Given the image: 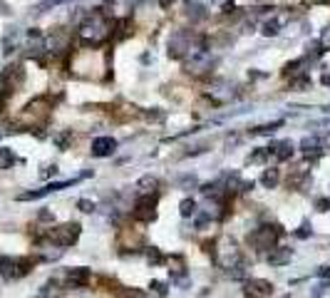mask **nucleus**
<instances>
[{
	"instance_id": "1",
	"label": "nucleus",
	"mask_w": 330,
	"mask_h": 298,
	"mask_svg": "<svg viewBox=\"0 0 330 298\" xmlns=\"http://www.w3.org/2000/svg\"><path fill=\"white\" fill-rule=\"evenodd\" d=\"M112 35V23L110 17L102 13V8H94L79 25V40L82 45H90V48H99L102 42Z\"/></svg>"
},
{
	"instance_id": "2",
	"label": "nucleus",
	"mask_w": 330,
	"mask_h": 298,
	"mask_svg": "<svg viewBox=\"0 0 330 298\" xmlns=\"http://www.w3.org/2000/svg\"><path fill=\"white\" fill-rule=\"evenodd\" d=\"M281 236H283V229L278 224H273V226L266 224V226H261V229H256V231L249 233V244L256 251H271V248H276V244H278Z\"/></svg>"
},
{
	"instance_id": "3",
	"label": "nucleus",
	"mask_w": 330,
	"mask_h": 298,
	"mask_svg": "<svg viewBox=\"0 0 330 298\" xmlns=\"http://www.w3.org/2000/svg\"><path fill=\"white\" fill-rule=\"evenodd\" d=\"M214 261L221 266V268H236L243 259H241V248L236 246V241L231 239H221L214 248Z\"/></svg>"
},
{
	"instance_id": "4",
	"label": "nucleus",
	"mask_w": 330,
	"mask_h": 298,
	"mask_svg": "<svg viewBox=\"0 0 330 298\" xmlns=\"http://www.w3.org/2000/svg\"><path fill=\"white\" fill-rule=\"evenodd\" d=\"M79 231H82V226H79L77 221H70V224H63V226L50 229V231H47V239H50L55 246H60V248H67V246L77 244Z\"/></svg>"
},
{
	"instance_id": "5",
	"label": "nucleus",
	"mask_w": 330,
	"mask_h": 298,
	"mask_svg": "<svg viewBox=\"0 0 330 298\" xmlns=\"http://www.w3.org/2000/svg\"><path fill=\"white\" fill-rule=\"evenodd\" d=\"M157 199H159L157 194H139L137 201H134L132 216H134L137 221H154V219H157V211H154Z\"/></svg>"
},
{
	"instance_id": "6",
	"label": "nucleus",
	"mask_w": 330,
	"mask_h": 298,
	"mask_svg": "<svg viewBox=\"0 0 330 298\" xmlns=\"http://www.w3.org/2000/svg\"><path fill=\"white\" fill-rule=\"evenodd\" d=\"M243 296L249 298H268L273 296V283L266 279H249L243 283Z\"/></svg>"
},
{
	"instance_id": "7",
	"label": "nucleus",
	"mask_w": 330,
	"mask_h": 298,
	"mask_svg": "<svg viewBox=\"0 0 330 298\" xmlns=\"http://www.w3.org/2000/svg\"><path fill=\"white\" fill-rule=\"evenodd\" d=\"M77 179H70V182H50L45 184L43 189H35V191H25V194H17V201H35V199H43L47 194H52V191H60L65 186H72Z\"/></svg>"
},
{
	"instance_id": "8",
	"label": "nucleus",
	"mask_w": 330,
	"mask_h": 298,
	"mask_svg": "<svg viewBox=\"0 0 330 298\" xmlns=\"http://www.w3.org/2000/svg\"><path fill=\"white\" fill-rule=\"evenodd\" d=\"M47 112H50V102H47V97H37V99H32L28 107H25V117L32 119V122L45 119Z\"/></svg>"
},
{
	"instance_id": "9",
	"label": "nucleus",
	"mask_w": 330,
	"mask_h": 298,
	"mask_svg": "<svg viewBox=\"0 0 330 298\" xmlns=\"http://www.w3.org/2000/svg\"><path fill=\"white\" fill-rule=\"evenodd\" d=\"M67 283L75 286V288H85L90 281H92V271L85 268V266H77V268H67Z\"/></svg>"
},
{
	"instance_id": "10",
	"label": "nucleus",
	"mask_w": 330,
	"mask_h": 298,
	"mask_svg": "<svg viewBox=\"0 0 330 298\" xmlns=\"http://www.w3.org/2000/svg\"><path fill=\"white\" fill-rule=\"evenodd\" d=\"M117 149V139L112 137H97L92 139V154L94 157H112Z\"/></svg>"
},
{
	"instance_id": "11",
	"label": "nucleus",
	"mask_w": 330,
	"mask_h": 298,
	"mask_svg": "<svg viewBox=\"0 0 330 298\" xmlns=\"http://www.w3.org/2000/svg\"><path fill=\"white\" fill-rule=\"evenodd\" d=\"M266 152H268V157L273 154L278 162H285V159H291V157H293V142H291V139L276 142V144H271V147H266Z\"/></svg>"
},
{
	"instance_id": "12",
	"label": "nucleus",
	"mask_w": 330,
	"mask_h": 298,
	"mask_svg": "<svg viewBox=\"0 0 330 298\" xmlns=\"http://www.w3.org/2000/svg\"><path fill=\"white\" fill-rule=\"evenodd\" d=\"M291 259H293V248H285V246L271 248V251H268V256H266V261L271 266H285V264H291Z\"/></svg>"
},
{
	"instance_id": "13",
	"label": "nucleus",
	"mask_w": 330,
	"mask_h": 298,
	"mask_svg": "<svg viewBox=\"0 0 330 298\" xmlns=\"http://www.w3.org/2000/svg\"><path fill=\"white\" fill-rule=\"evenodd\" d=\"M157 189H159V179L152 177V174H144L137 182V191H139V194H157Z\"/></svg>"
},
{
	"instance_id": "14",
	"label": "nucleus",
	"mask_w": 330,
	"mask_h": 298,
	"mask_svg": "<svg viewBox=\"0 0 330 298\" xmlns=\"http://www.w3.org/2000/svg\"><path fill=\"white\" fill-rule=\"evenodd\" d=\"M300 152L305 157H318L320 154V137H303L300 139Z\"/></svg>"
},
{
	"instance_id": "15",
	"label": "nucleus",
	"mask_w": 330,
	"mask_h": 298,
	"mask_svg": "<svg viewBox=\"0 0 330 298\" xmlns=\"http://www.w3.org/2000/svg\"><path fill=\"white\" fill-rule=\"evenodd\" d=\"M278 182H281V172H278L276 166L263 169V174H261V184H263L266 189H276V186H278Z\"/></svg>"
},
{
	"instance_id": "16",
	"label": "nucleus",
	"mask_w": 330,
	"mask_h": 298,
	"mask_svg": "<svg viewBox=\"0 0 330 298\" xmlns=\"http://www.w3.org/2000/svg\"><path fill=\"white\" fill-rule=\"evenodd\" d=\"M283 23H285V17H273V20H268V23L263 25L261 33H263L266 37H273V35L281 33V25H283Z\"/></svg>"
},
{
	"instance_id": "17",
	"label": "nucleus",
	"mask_w": 330,
	"mask_h": 298,
	"mask_svg": "<svg viewBox=\"0 0 330 298\" xmlns=\"http://www.w3.org/2000/svg\"><path fill=\"white\" fill-rule=\"evenodd\" d=\"M13 164H15V154H13V149L0 147V169H10Z\"/></svg>"
},
{
	"instance_id": "18",
	"label": "nucleus",
	"mask_w": 330,
	"mask_h": 298,
	"mask_svg": "<svg viewBox=\"0 0 330 298\" xmlns=\"http://www.w3.org/2000/svg\"><path fill=\"white\" fill-rule=\"evenodd\" d=\"M179 214H181L184 219L194 216V214H196V201H194V199H184V201L179 204Z\"/></svg>"
},
{
	"instance_id": "19",
	"label": "nucleus",
	"mask_w": 330,
	"mask_h": 298,
	"mask_svg": "<svg viewBox=\"0 0 330 298\" xmlns=\"http://www.w3.org/2000/svg\"><path fill=\"white\" fill-rule=\"evenodd\" d=\"M278 127H283V119H276V122H271V124H261V127H253L251 130V134H271V132H276Z\"/></svg>"
},
{
	"instance_id": "20",
	"label": "nucleus",
	"mask_w": 330,
	"mask_h": 298,
	"mask_svg": "<svg viewBox=\"0 0 330 298\" xmlns=\"http://www.w3.org/2000/svg\"><path fill=\"white\" fill-rule=\"evenodd\" d=\"M189 17L191 20H204L206 17V8L199 5L196 0H189Z\"/></svg>"
},
{
	"instance_id": "21",
	"label": "nucleus",
	"mask_w": 330,
	"mask_h": 298,
	"mask_svg": "<svg viewBox=\"0 0 330 298\" xmlns=\"http://www.w3.org/2000/svg\"><path fill=\"white\" fill-rule=\"evenodd\" d=\"M179 189H196L199 186V179H196V174H184V177H179Z\"/></svg>"
},
{
	"instance_id": "22",
	"label": "nucleus",
	"mask_w": 330,
	"mask_h": 298,
	"mask_svg": "<svg viewBox=\"0 0 330 298\" xmlns=\"http://www.w3.org/2000/svg\"><path fill=\"white\" fill-rule=\"evenodd\" d=\"M147 261H149L152 266H159V264H164V256H161V251H159L157 246L147 248Z\"/></svg>"
},
{
	"instance_id": "23",
	"label": "nucleus",
	"mask_w": 330,
	"mask_h": 298,
	"mask_svg": "<svg viewBox=\"0 0 330 298\" xmlns=\"http://www.w3.org/2000/svg\"><path fill=\"white\" fill-rule=\"evenodd\" d=\"M127 35H129V20L122 17L119 23H117V35H114V40H125Z\"/></svg>"
},
{
	"instance_id": "24",
	"label": "nucleus",
	"mask_w": 330,
	"mask_h": 298,
	"mask_svg": "<svg viewBox=\"0 0 330 298\" xmlns=\"http://www.w3.org/2000/svg\"><path fill=\"white\" fill-rule=\"evenodd\" d=\"M72 142V132H63V134H55V144L60 149H67V144Z\"/></svg>"
},
{
	"instance_id": "25",
	"label": "nucleus",
	"mask_w": 330,
	"mask_h": 298,
	"mask_svg": "<svg viewBox=\"0 0 330 298\" xmlns=\"http://www.w3.org/2000/svg\"><path fill=\"white\" fill-rule=\"evenodd\" d=\"M63 3H67V0H43L35 10L37 13H45V10H50V8H55V5H63Z\"/></svg>"
},
{
	"instance_id": "26",
	"label": "nucleus",
	"mask_w": 330,
	"mask_h": 298,
	"mask_svg": "<svg viewBox=\"0 0 330 298\" xmlns=\"http://www.w3.org/2000/svg\"><path fill=\"white\" fill-rule=\"evenodd\" d=\"M311 233H313V226L308 224V221H303V224H300V229L296 231V239H308Z\"/></svg>"
},
{
	"instance_id": "27",
	"label": "nucleus",
	"mask_w": 330,
	"mask_h": 298,
	"mask_svg": "<svg viewBox=\"0 0 330 298\" xmlns=\"http://www.w3.org/2000/svg\"><path fill=\"white\" fill-rule=\"evenodd\" d=\"M77 209L85 211V214H92L97 206H94V201H90V199H79V201H77Z\"/></svg>"
},
{
	"instance_id": "28",
	"label": "nucleus",
	"mask_w": 330,
	"mask_h": 298,
	"mask_svg": "<svg viewBox=\"0 0 330 298\" xmlns=\"http://www.w3.org/2000/svg\"><path fill=\"white\" fill-rule=\"evenodd\" d=\"M149 288L159 296V298H164V296H167V283H161V281H152L149 283Z\"/></svg>"
},
{
	"instance_id": "29",
	"label": "nucleus",
	"mask_w": 330,
	"mask_h": 298,
	"mask_svg": "<svg viewBox=\"0 0 330 298\" xmlns=\"http://www.w3.org/2000/svg\"><path fill=\"white\" fill-rule=\"evenodd\" d=\"M300 65H303V60H293V62H288V65L283 67V75H296Z\"/></svg>"
},
{
	"instance_id": "30",
	"label": "nucleus",
	"mask_w": 330,
	"mask_h": 298,
	"mask_svg": "<svg viewBox=\"0 0 330 298\" xmlns=\"http://www.w3.org/2000/svg\"><path fill=\"white\" fill-rule=\"evenodd\" d=\"M266 157H268V152H266V149H258V152H253V154L249 157V164H258V162H266Z\"/></svg>"
},
{
	"instance_id": "31",
	"label": "nucleus",
	"mask_w": 330,
	"mask_h": 298,
	"mask_svg": "<svg viewBox=\"0 0 330 298\" xmlns=\"http://www.w3.org/2000/svg\"><path fill=\"white\" fill-rule=\"evenodd\" d=\"M293 87H298V90H303V87H311V77H308V75L296 77V80H293Z\"/></svg>"
},
{
	"instance_id": "32",
	"label": "nucleus",
	"mask_w": 330,
	"mask_h": 298,
	"mask_svg": "<svg viewBox=\"0 0 330 298\" xmlns=\"http://www.w3.org/2000/svg\"><path fill=\"white\" fill-rule=\"evenodd\" d=\"M315 209H318V211H330V199H328V197H325V199H318V201H315Z\"/></svg>"
},
{
	"instance_id": "33",
	"label": "nucleus",
	"mask_w": 330,
	"mask_h": 298,
	"mask_svg": "<svg viewBox=\"0 0 330 298\" xmlns=\"http://www.w3.org/2000/svg\"><path fill=\"white\" fill-rule=\"evenodd\" d=\"M320 42H323V48H330V28H328V30H323V37H320Z\"/></svg>"
},
{
	"instance_id": "34",
	"label": "nucleus",
	"mask_w": 330,
	"mask_h": 298,
	"mask_svg": "<svg viewBox=\"0 0 330 298\" xmlns=\"http://www.w3.org/2000/svg\"><path fill=\"white\" fill-rule=\"evenodd\" d=\"M52 174H57V166H55V164L45 169V172H43V177H52Z\"/></svg>"
},
{
	"instance_id": "35",
	"label": "nucleus",
	"mask_w": 330,
	"mask_h": 298,
	"mask_svg": "<svg viewBox=\"0 0 330 298\" xmlns=\"http://www.w3.org/2000/svg\"><path fill=\"white\" fill-rule=\"evenodd\" d=\"M40 219H43V221H52V214H50V211H40Z\"/></svg>"
},
{
	"instance_id": "36",
	"label": "nucleus",
	"mask_w": 330,
	"mask_h": 298,
	"mask_svg": "<svg viewBox=\"0 0 330 298\" xmlns=\"http://www.w3.org/2000/svg\"><path fill=\"white\" fill-rule=\"evenodd\" d=\"M172 3H174V0H159V5H161V8H164V10H167V8H169V5H172Z\"/></svg>"
},
{
	"instance_id": "37",
	"label": "nucleus",
	"mask_w": 330,
	"mask_h": 298,
	"mask_svg": "<svg viewBox=\"0 0 330 298\" xmlns=\"http://www.w3.org/2000/svg\"><path fill=\"white\" fill-rule=\"evenodd\" d=\"M132 5H141V3H147V0H129Z\"/></svg>"
},
{
	"instance_id": "38",
	"label": "nucleus",
	"mask_w": 330,
	"mask_h": 298,
	"mask_svg": "<svg viewBox=\"0 0 330 298\" xmlns=\"http://www.w3.org/2000/svg\"><path fill=\"white\" fill-rule=\"evenodd\" d=\"M323 84H330V75H323Z\"/></svg>"
},
{
	"instance_id": "39",
	"label": "nucleus",
	"mask_w": 330,
	"mask_h": 298,
	"mask_svg": "<svg viewBox=\"0 0 330 298\" xmlns=\"http://www.w3.org/2000/svg\"><path fill=\"white\" fill-rule=\"evenodd\" d=\"M3 107H5V99H3V97H0V110H3Z\"/></svg>"
}]
</instances>
